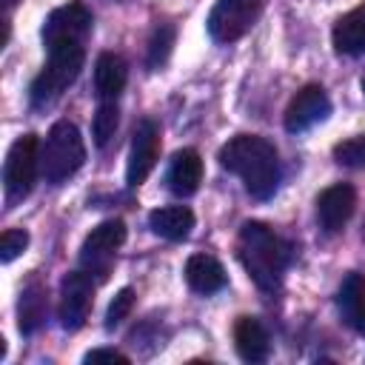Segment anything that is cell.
Masks as SVG:
<instances>
[{"label": "cell", "instance_id": "cell-1", "mask_svg": "<svg viewBox=\"0 0 365 365\" xmlns=\"http://www.w3.org/2000/svg\"><path fill=\"white\" fill-rule=\"evenodd\" d=\"M220 165L231 174H237L245 185V191L254 200H268L274 197L279 185V160L274 143H268L259 134H237L231 137L220 154Z\"/></svg>", "mask_w": 365, "mask_h": 365}, {"label": "cell", "instance_id": "cell-2", "mask_svg": "<svg viewBox=\"0 0 365 365\" xmlns=\"http://www.w3.org/2000/svg\"><path fill=\"white\" fill-rule=\"evenodd\" d=\"M237 254L248 277L262 291H274L291 262V245L279 234H274L265 222H254V220L242 222L237 237Z\"/></svg>", "mask_w": 365, "mask_h": 365}, {"label": "cell", "instance_id": "cell-3", "mask_svg": "<svg viewBox=\"0 0 365 365\" xmlns=\"http://www.w3.org/2000/svg\"><path fill=\"white\" fill-rule=\"evenodd\" d=\"M83 160H86V145L80 128L68 120H57L40 145V171L46 182L51 185L66 182L71 174L80 171Z\"/></svg>", "mask_w": 365, "mask_h": 365}, {"label": "cell", "instance_id": "cell-4", "mask_svg": "<svg viewBox=\"0 0 365 365\" xmlns=\"http://www.w3.org/2000/svg\"><path fill=\"white\" fill-rule=\"evenodd\" d=\"M83 60H86L83 43L63 40V43L48 46V60L31 83V106L40 108V106H48L51 100H57L60 91L68 88L77 80V74L83 68Z\"/></svg>", "mask_w": 365, "mask_h": 365}, {"label": "cell", "instance_id": "cell-5", "mask_svg": "<svg viewBox=\"0 0 365 365\" xmlns=\"http://www.w3.org/2000/svg\"><path fill=\"white\" fill-rule=\"evenodd\" d=\"M40 168V140L37 134H23L11 143L6 163H3V185L11 202L29 197L34 177Z\"/></svg>", "mask_w": 365, "mask_h": 365}, {"label": "cell", "instance_id": "cell-6", "mask_svg": "<svg viewBox=\"0 0 365 365\" xmlns=\"http://www.w3.org/2000/svg\"><path fill=\"white\" fill-rule=\"evenodd\" d=\"M268 0H217L208 14V34L217 43L240 40L262 14Z\"/></svg>", "mask_w": 365, "mask_h": 365}, {"label": "cell", "instance_id": "cell-7", "mask_svg": "<svg viewBox=\"0 0 365 365\" xmlns=\"http://www.w3.org/2000/svg\"><path fill=\"white\" fill-rule=\"evenodd\" d=\"M125 242V222L123 220H106L97 228H91V234L83 240L80 248V262L83 268H88L91 274L106 277L117 248Z\"/></svg>", "mask_w": 365, "mask_h": 365}, {"label": "cell", "instance_id": "cell-8", "mask_svg": "<svg viewBox=\"0 0 365 365\" xmlns=\"http://www.w3.org/2000/svg\"><path fill=\"white\" fill-rule=\"evenodd\" d=\"M91 297H94V282L88 274L83 271H71L63 277L60 282V325L66 331H77L86 317H88V308H91Z\"/></svg>", "mask_w": 365, "mask_h": 365}, {"label": "cell", "instance_id": "cell-9", "mask_svg": "<svg viewBox=\"0 0 365 365\" xmlns=\"http://www.w3.org/2000/svg\"><path fill=\"white\" fill-rule=\"evenodd\" d=\"M328 114H331V100H328L325 88L317 83H308L305 88H299L291 97V103L285 108V131H291V134L308 131L311 125L322 123Z\"/></svg>", "mask_w": 365, "mask_h": 365}, {"label": "cell", "instance_id": "cell-10", "mask_svg": "<svg viewBox=\"0 0 365 365\" xmlns=\"http://www.w3.org/2000/svg\"><path fill=\"white\" fill-rule=\"evenodd\" d=\"M157 154H160V128H157L154 120H140L137 128H134L128 168H125V182L131 188H137L140 182H145V177L157 165Z\"/></svg>", "mask_w": 365, "mask_h": 365}, {"label": "cell", "instance_id": "cell-11", "mask_svg": "<svg viewBox=\"0 0 365 365\" xmlns=\"http://www.w3.org/2000/svg\"><path fill=\"white\" fill-rule=\"evenodd\" d=\"M91 11L80 3H68V6H60L54 9L46 23H43V43L46 46H54V43H63V40H74V43H83L86 34L91 31Z\"/></svg>", "mask_w": 365, "mask_h": 365}, {"label": "cell", "instance_id": "cell-12", "mask_svg": "<svg viewBox=\"0 0 365 365\" xmlns=\"http://www.w3.org/2000/svg\"><path fill=\"white\" fill-rule=\"evenodd\" d=\"M354 208H356V191L348 182L328 185L317 197V220H319L322 231H328V234L342 231V225L354 217Z\"/></svg>", "mask_w": 365, "mask_h": 365}, {"label": "cell", "instance_id": "cell-13", "mask_svg": "<svg viewBox=\"0 0 365 365\" xmlns=\"http://www.w3.org/2000/svg\"><path fill=\"white\" fill-rule=\"evenodd\" d=\"M200 180H202V160L194 148H180L171 163H168V171H165V182L168 188L177 194V197H188L200 188Z\"/></svg>", "mask_w": 365, "mask_h": 365}, {"label": "cell", "instance_id": "cell-14", "mask_svg": "<svg viewBox=\"0 0 365 365\" xmlns=\"http://www.w3.org/2000/svg\"><path fill=\"white\" fill-rule=\"evenodd\" d=\"M128 80V68L125 60L114 51H103L94 63V91L103 103H114L120 97V91L125 88Z\"/></svg>", "mask_w": 365, "mask_h": 365}, {"label": "cell", "instance_id": "cell-15", "mask_svg": "<svg viewBox=\"0 0 365 365\" xmlns=\"http://www.w3.org/2000/svg\"><path fill=\"white\" fill-rule=\"evenodd\" d=\"M234 345H237V354L245 362H265L268 354H271L268 331H265V325L257 317H240L237 319V325H234Z\"/></svg>", "mask_w": 365, "mask_h": 365}, {"label": "cell", "instance_id": "cell-16", "mask_svg": "<svg viewBox=\"0 0 365 365\" xmlns=\"http://www.w3.org/2000/svg\"><path fill=\"white\" fill-rule=\"evenodd\" d=\"M331 43L336 54H362L365 51V3H359L356 9H351L348 14H342L334 23L331 31Z\"/></svg>", "mask_w": 365, "mask_h": 365}, {"label": "cell", "instance_id": "cell-17", "mask_svg": "<svg viewBox=\"0 0 365 365\" xmlns=\"http://www.w3.org/2000/svg\"><path fill=\"white\" fill-rule=\"evenodd\" d=\"M185 282L197 294H217L225 288V268L211 254H191L185 259Z\"/></svg>", "mask_w": 365, "mask_h": 365}, {"label": "cell", "instance_id": "cell-18", "mask_svg": "<svg viewBox=\"0 0 365 365\" xmlns=\"http://www.w3.org/2000/svg\"><path fill=\"white\" fill-rule=\"evenodd\" d=\"M148 225H151V231H154L157 237L177 242V240H185V237L191 234V228H194V214H191V208H185V205H163V208H154V211L148 214Z\"/></svg>", "mask_w": 365, "mask_h": 365}, {"label": "cell", "instance_id": "cell-19", "mask_svg": "<svg viewBox=\"0 0 365 365\" xmlns=\"http://www.w3.org/2000/svg\"><path fill=\"white\" fill-rule=\"evenodd\" d=\"M336 305H339L345 322H348V325H356L359 314L365 311V274L351 271V274L342 279V285H339V291H336Z\"/></svg>", "mask_w": 365, "mask_h": 365}, {"label": "cell", "instance_id": "cell-20", "mask_svg": "<svg viewBox=\"0 0 365 365\" xmlns=\"http://www.w3.org/2000/svg\"><path fill=\"white\" fill-rule=\"evenodd\" d=\"M17 317H20V334H34L43 319H46V291L34 282L29 288H23L20 302H17Z\"/></svg>", "mask_w": 365, "mask_h": 365}, {"label": "cell", "instance_id": "cell-21", "mask_svg": "<svg viewBox=\"0 0 365 365\" xmlns=\"http://www.w3.org/2000/svg\"><path fill=\"white\" fill-rule=\"evenodd\" d=\"M171 46H174V26H168V23L157 26V29H154V34H151V40H148L145 66H148V68H160V66L168 60Z\"/></svg>", "mask_w": 365, "mask_h": 365}, {"label": "cell", "instance_id": "cell-22", "mask_svg": "<svg viewBox=\"0 0 365 365\" xmlns=\"http://www.w3.org/2000/svg\"><path fill=\"white\" fill-rule=\"evenodd\" d=\"M117 123H120V111L114 103H100L97 114H94V123H91V134H94V143L103 148L108 145V140L114 137L117 131Z\"/></svg>", "mask_w": 365, "mask_h": 365}, {"label": "cell", "instance_id": "cell-23", "mask_svg": "<svg viewBox=\"0 0 365 365\" xmlns=\"http://www.w3.org/2000/svg\"><path fill=\"white\" fill-rule=\"evenodd\" d=\"M334 160L348 168H365V134L342 140L334 145Z\"/></svg>", "mask_w": 365, "mask_h": 365}, {"label": "cell", "instance_id": "cell-24", "mask_svg": "<svg viewBox=\"0 0 365 365\" xmlns=\"http://www.w3.org/2000/svg\"><path fill=\"white\" fill-rule=\"evenodd\" d=\"M131 308H134V291H131V288H120V291L114 294V299L108 302V311H106V328L120 325V322L131 314Z\"/></svg>", "mask_w": 365, "mask_h": 365}, {"label": "cell", "instance_id": "cell-25", "mask_svg": "<svg viewBox=\"0 0 365 365\" xmlns=\"http://www.w3.org/2000/svg\"><path fill=\"white\" fill-rule=\"evenodd\" d=\"M29 245V234L23 228H6L0 234V259L3 262H11L14 257H20Z\"/></svg>", "mask_w": 365, "mask_h": 365}, {"label": "cell", "instance_id": "cell-26", "mask_svg": "<svg viewBox=\"0 0 365 365\" xmlns=\"http://www.w3.org/2000/svg\"><path fill=\"white\" fill-rule=\"evenodd\" d=\"M83 362H86V365H97V362H117V365H128V356H125V354H120V351H114V348H94V351H88V354L83 356Z\"/></svg>", "mask_w": 365, "mask_h": 365}, {"label": "cell", "instance_id": "cell-27", "mask_svg": "<svg viewBox=\"0 0 365 365\" xmlns=\"http://www.w3.org/2000/svg\"><path fill=\"white\" fill-rule=\"evenodd\" d=\"M354 328H356V331H359V334L365 336V311L359 314V319H356V325H354Z\"/></svg>", "mask_w": 365, "mask_h": 365}, {"label": "cell", "instance_id": "cell-28", "mask_svg": "<svg viewBox=\"0 0 365 365\" xmlns=\"http://www.w3.org/2000/svg\"><path fill=\"white\" fill-rule=\"evenodd\" d=\"M359 86H362V94H365V71H362V83Z\"/></svg>", "mask_w": 365, "mask_h": 365}]
</instances>
